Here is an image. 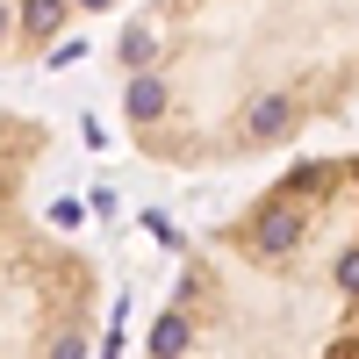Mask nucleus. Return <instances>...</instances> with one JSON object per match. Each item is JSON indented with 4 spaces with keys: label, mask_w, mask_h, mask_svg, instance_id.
Returning <instances> with one entry per match:
<instances>
[{
    "label": "nucleus",
    "mask_w": 359,
    "mask_h": 359,
    "mask_svg": "<svg viewBox=\"0 0 359 359\" xmlns=\"http://www.w3.org/2000/svg\"><path fill=\"white\" fill-rule=\"evenodd\" d=\"M123 123L158 165H237L359 101V0H144Z\"/></svg>",
    "instance_id": "f257e3e1"
},
{
    "label": "nucleus",
    "mask_w": 359,
    "mask_h": 359,
    "mask_svg": "<svg viewBox=\"0 0 359 359\" xmlns=\"http://www.w3.org/2000/svg\"><path fill=\"white\" fill-rule=\"evenodd\" d=\"M151 352H359V151L302 158L187 252Z\"/></svg>",
    "instance_id": "f03ea898"
},
{
    "label": "nucleus",
    "mask_w": 359,
    "mask_h": 359,
    "mask_svg": "<svg viewBox=\"0 0 359 359\" xmlns=\"http://www.w3.org/2000/svg\"><path fill=\"white\" fill-rule=\"evenodd\" d=\"M94 302L101 273L79 245L22 223V194L8 187V302H0V338L15 359L29 352H86L94 345Z\"/></svg>",
    "instance_id": "7ed1b4c3"
},
{
    "label": "nucleus",
    "mask_w": 359,
    "mask_h": 359,
    "mask_svg": "<svg viewBox=\"0 0 359 359\" xmlns=\"http://www.w3.org/2000/svg\"><path fill=\"white\" fill-rule=\"evenodd\" d=\"M79 8H86V15H94V8H101V0H79Z\"/></svg>",
    "instance_id": "20e7f679"
}]
</instances>
